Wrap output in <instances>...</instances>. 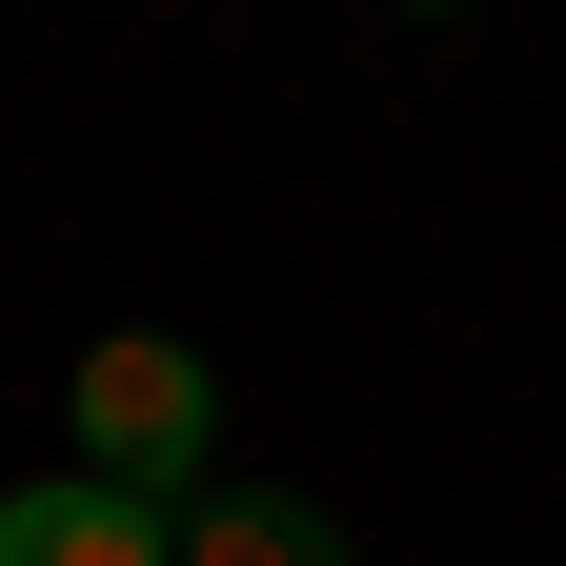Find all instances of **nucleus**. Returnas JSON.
<instances>
[{
    "instance_id": "nucleus-1",
    "label": "nucleus",
    "mask_w": 566,
    "mask_h": 566,
    "mask_svg": "<svg viewBox=\"0 0 566 566\" xmlns=\"http://www.w3.org/2000/svg\"><path fill=\"white\" fill-rule=\"evenodd\" d=\"M82 465L102 485H163V465H202V344H163V324H122V344H82Z\"/></svg>"
},
{
    "instance_id": "nucleus-2",
    "label": "nucleus",
    "mask_w": 566,
    "mask_h": 566,
    "mask_svg": "<svg viewBox=\"0 0 566 566\" xmlns=\"http://www.w3.org/2000/svg\"><path fill=\"white\" fill-rule=\"evenodd\" d=\"M0 566H182V526H163V485L61 465V485H0Z\"/></svg>"
},
{
    "instance_id": "nucleus-3",
    "label": "nucleus",
    "mask_w": 566,
    "mask_h": 566,
    "mask_svg": "<svg viewBox=\"0 0 566 566\" xmlns=\"http://www.w3.org/2000/svg\"><path fill=\"white\" fill-rule=\"evenodd\" d=\"M182 566H344V546H324V506H283V485H223V506L182 526Z\"/></svg>"
}]
</instances>
